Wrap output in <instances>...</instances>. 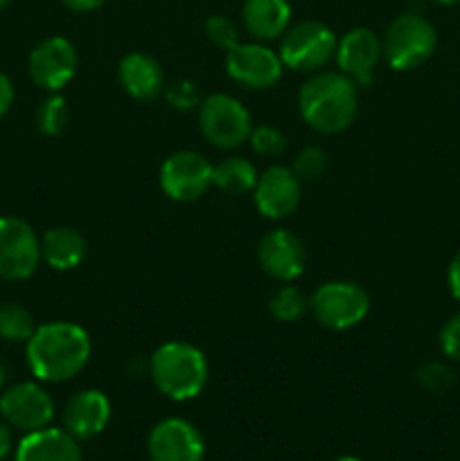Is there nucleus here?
Instances as JSON below:
<instances>
[{
  "mask_svg": "<svg viewBox=\"0 0 460 461\" xmlns=\"http://www.w3.org/2000/svg\"><path fill=\"white\" fill-rule=\"evenodd\" d=\"M338 39L332 27L320 21H302L289 27L280 43L284 68L298 72H318L336 57Z\"/></svg>",
  "mask_w": 460,
  "mask_h": 461,
  "instance_id": "nucleus-6",
  "label": "nucleus"
},
{
  "mask_svg": "<svg viewBox=\"0 0 460 461\" xmlns=\"http://www.w3.org/2000/svg\"><path fill=\"white\" fill-rule=\"evenodd\" d=\"M418 381L427 392H433V394H445V392H449L451 387L455 385L458 378H455V372L451 365L433 360V363L422 365V367L418 369Z\"/></svg>",
  "mask_w": 460,
  "mask_h": 461,
  "instance_id": "nucleus-28",
  "label": "nucleus"
},
{
  "mask_svg": "<svg viewBox=\"0 0 460 461\" xmlns=\"http://www.w3.org/2000/svg\"><path fill=\"white\" fill-rule=\"evenodd\" d=\"M63 7H68L70 12H77V14H88V12H95V9L104 7L106 5V0H61Z\"/></svg>",
  "mask_w": 460,
  "mask_h": 461,
  "instance_id": "nucleus-34",
  "label": "nucleus"
},
{
  "mask_svg": "<svg viewBox=\"0 0 460 461\" xmlns=\"http://www.w3.org/2000/svg\"><path fill=\"white\" fill-rule=\"evenodd\" d=\"M336 66L356 86H370L383 59L382 39L370 27H354L338 39Z\"/></svg>",
  "mask_w": 460,
  "mask_h": 461,
  "instance_id": "nucleus-15",
  "label": "nucleus"
},
{
  "mask_svg": "<svg viewBox=\"0 0 460 461\" xmlns=\"http://www.w3.org/2000/svg\"><path fill=\"white\" fill-rule=\"evenodd\" d=\"M63 430L77 441L93 439L106 430L111 421V401L99 390H81L68 399L61 414Z\"/></svg>",
  "mask_w": 460,
  "mask_h": 461,
  "instance_id": "nucleus-17",
  "label": "nucleus"
},
{
  "mask_svg": "<svg viewBox=\"0 0 460 461\" xmlns=\"http://www.w3.org/2000/svg\"><path fill=\"white\" fill-rule=\"evenodd\" d=\"M198 129L212 147L221 151L242 147L253 131L251 113L239 99L216 93L198 104Z\"/></svg>",
  "mask_w": 460,
  "mask_h": 461,
  "instance_id": "nucleus-5",
  "label": "nucleus"
},
{
  "mask_svg": "<svg viewBox=\"0 0 460 461\" xmlns=\"http://www.w3.org/2000/svg\"><path fill=\"white\" fill-rule=\"evenodd\" d=\"M446 286H449L454 300L460 302V252L451 259L449 270H446Z\"/></svg>",
  "mask_w": 460,
  "mask_h": 461,
  "instance_id": "nucleus-33",
  "label": "nucleus"
},
{
  "mask_svg": "<svg viewBox=\"0 0 460 461\" xmlns=\"http://www.w3.org/2000/svg\"><path fill=\"white\" fill-rule=\"evenodd\" d=\"M86 255H88V241L79 230L52 228L41 237V259L59 273L79 268Z\"/></svg>",
  "mask_w": 460,
  "mask_h": 461,
  "instance_id": "nucleus-21",
  "label": "nucleus"
},
{
  "mask_svg": "<svg viewBox=\"0 0 460 461\" xmlns=\"http://www.w3.org/2000/svg\"><path fill=\"white\" fill-rule=\"evenodd\" d=\"M9 3H12V0H0V12H3L5 7H9Z\"/></svg>",
  "mask_w": 460,
  "mask_h": 461,
  "instance_id": "nucleus-39",
  "label": "nucleus"
},
{
  "mask_svg": "<svg viewBox=\"0 0 460 461\" xmlns=\"http://www.w3.org/2000/svg\"><path fill=\"white\" fill-rule=\"evenodd\" d=\"M383 61L397 72H409L427 63L437 48V30L418 12L400 14L382 39Z\"/></svg>",
  "mask_w": 460,
  "mask_h": 461,
  "instance_id": "nucleus-4",
  "label": "nucleus"
},
{
  "mask_svg": "<svg viewBox=\"0 0 460 461\" xmlns=\"http://www.w3.org/2000/svg\"><path fill=\"white\" fill-rule=\"evenodd\" d=\"M307 309H309V300L296 286H280L269 300L271 315L284 324L298 322L307 313Z\"/></svg>",
  "mask_w": 460,
  "mask_h": 461,
  "instance_id": "nucleus-25",
  "label": "nucleus"
},
{
  "mask_svg": "<svg viewBox=\"0 0 460 461\" xmlns=\"http://www.w3.org/2000/svg\"><path fill=\"white\" fill-rule=\"evenodd\" d=\"M36 126L48 138H59L70 126V106L61 95L52 93L36 111Z\"/></svg>",
  "mask_w": 460,
  "mask_h": 461,
  "instance_id": "nucleus-24",
  "label": "nucleus"
},
{
  "mask_svg": "<svg viewBox=\"0 0 460 461\" xmlns=\"http://www.w3.org/2000/svg\"><path fill=\"white\" fill-rule=\"evenodd\" d=\"M309 311L329 331H345L363 322L370 295L354 282H327L309 297Z\"/></svg>",
  "mask_w": 460,
  "mask_h": 461,
  "instance_id": "nucleus-7",
  "label": "nucleus"
},
{
  "mask_svg": "<svg viewBox=\"0 0 460 461\" xmlns=\"http://www.w3.org/2000/svg\"><path fill=\"white\" fill-rule=\"evenodd\" d=\"M257 176L260 174H257L255 165L251 160L233 156L215 165V169H212V185L224 194H230V196H242V194L255 189Z\"/></svg>",
  "mask_w": 460,
  "mask_h": 461,
  "instance_id": "nucleus-22",
  "label": "nucleus"
},
{
  "mask_svg": "<svg viewBox=\"0 0 460 461\" xmlns=\"http://www.w3.org/2000/svg\"><path fill=\"white\" fill-rule=\"evenodd\" d=\"M0 417L25 435L43 430L54 419V401L39 383H16L0 394Z\"/></svg>",
  "mask_w": 460,
  "mask_h": 461,
  "instance_id": "nucleus-10",
  "label": "nucleus"
},
{
  "mask_svg": "<svg viewBox=\"0 0 460 461\" xmlns=\"http://www.w3.org/2000/svg\"><path fill=\"white\" fill-rule=\"evenodd\" d=\"M257 261L269 277L293 282L307 268L305 243L289 230H271L257 243Z\"/></svg>",
  "mask_w": 460,
  "mask_h": 461,
  "instance_id": "nucleus-16",
  "label": "nucleus"
},
{
  "mask_svg": "<svg viewBox=\"0 0 460 461\" xmlns=\"http://www.w3.org/2000/svg\"><path fill=\"white\" fill-rule=\"evenodd\" d=\"M93 345L84 327L66 320L36 327L34 336L25 342L30 372L41 383H66L88 365Z\"/></svg>",
  "mask_w": 460,
  "mask_h": 461,
  "instance_id": "nucleus-1",
  "label": "nucleus"
},
{
  "mask_svg": "<svg viewBox=\"0 0 460 461\" xmlns=\"http://www.w3.org/2000/svg\"><path fill=\"white\" fill-rule=\"evenodd\" d=\"M14 97H16V93H14L12 79H9L5 72H0V120L9 113V108H12L14 104Z\"/></svg>",
  "mask_w": 460,
  "mask_h": 461,
  "instance_id": "nucleus-32",
  "label": "nucleus"
},
{
  "mask_svg": "<svg viewBox=\"0 0 460 461\" xmlns=\"http://www.w3.org/2000/svg\"><path fill=\"white\" fill-rule=\"evenodd\" d=\"M253 198L262 216L273 221L287 219L302 201V180L289 167H269L257 176Z\"/></svg>",
  "mask_w": 460,
  "mask_h": 461,
  "instance_id": "nucleus-14",
  "label": "nucleus"
},
{
  "mask_svg": "<svg viewBox=\"0 0 460 461\" xmlns=\"http://www.w3.org/2000/svg\"><path fill=\"white\" fill-rule=\"evenodd\" d=\"M7 376H9L7 367H5V365L0 363V392H3L5 385H7Z\"/></svg>",
  "mask_w": 460,
  "mask_h": 461,
  "instance_id": "nucleus-36",
  "label": "nucleus"
},
{
  "mask_svg": "<svg viewBox=\"0 0 460 461\" xmlns=\"http://www.w3.org/2000/svg\"><path fill=\"white\" fill-rule=\"evenodd\" d=\"M437 5H445V7H454V5H460V0H433Z\"/></svg>",
  "mask_w": 460,
  "mask_h": 461,
  "instance_id": "nucleus-37",
  "label": "nucleus"
},
{
  "mask_svg": "<svg viewBox=\"0 0 460 461\" xmlns=\"http://www.w3.org/2000/svg\"><path fill=\"white\" fill-rule=\"evenodd\" d=\"M41 261V239L34 228L16 216H0V279H30Z\"/></svg>",
  "mask_w": 460,
  "mask_h": 461,
  "instance_id": "nucleus-8",
  "label": "nucleus"
},
{
  "mask_svg": "<svg viewBox=\"0 0 460 461\" xmlns=\"http://www.w3.org/2000/svg\"><path fill=\"white\" fill-rule=\"evenodd\" d=\"M212 169L215 167L203 153L183 149V151H176L165 158L158 180H161L162 192L171 201L192 203L198 201L212 187Z\"/></svg>",
  "mask_w": 460,
  "mask_h": 461,
  "instance_id": "nucleus-9",
  "label": "nucleus"
},
{
  "mask_svg": "<svg viewBox=\"0 0 460 461\" xmlns=\"http://www.w3.org/2000/svg\"><path fill=\"white\" fill-rule=\"evenodd\" d=\"M14 461H84L79 441L63 428L27 432L16 446Z\"/></svg>",
  "mask_w": 460,
  "mask_h": 461,
  "instance_id": "nucleus-18",
  "label": "nucleus"
},
{
  "mask_svg": "<svg viewBox=\"0 0 460 461\" xmlns=\"http://www.w3.org/2000/svg\"><path fill=\"white\" fill-rule=\"evenodd\" d=\"M165 97L170 102L171 108L176 111H194L201 104V95H198V88L188 79L174 81L170 88L165 90Z\"/></svg>",
  "mask_w": 460,
  "mask_h": 461,
  "instance_id": "nucleus-30",
  "label": "nucleus"
},
{
  "mask_svg": "<svg viewBox=\"0 0 460 461\" xmlns=\"http://www.w3.org/2000/svg\"><path fill=\"white\" fill-rule=\"evenodd\" d=\"M12 446H14V428L3 419V421H0V459H5L9 453H12Z\"/></svg>",
  "mask_w": 460,
  "mask_h": 461,
  "instance_id": "nucleus-35",
  "label": "nucleus"
},
{
  "mask_svg": "<svg viewBox=\"0 0 460 461\" xmlns=\"http://www.w3.org/2000/svg\"><path fill=\"white\" fill-rule=\"evenodd\" d=\"M440 351L451 363H460V313H454L440 329Z\"/></svg>",
  "mask_w": 460,
  "mask_h": 461,
  "instance_id": "nucleus-31",
  "label": "nucleus"
},
{
  "mask_svg": "<svg viewBox=\"0 0 460 461\" xmlns=\"http://www.w3.org/2000/svg\"><path fill=\"white\" fill-rule=\"evenodd\" d=\"M30 79L48 93H59L72 81L77 72V50L63 36L41 41L27 59Z\"/></svg>",
  "mask_w": 460,
  "mask_h": 461,
  "instance_id": "nucleus-12",
  "label": "nucleus"
},
{
  "mask_svg": "<svg viewBox=\"0 0 460 461\" xmlns=\"http://www.w3.org/2000/svg\"><path fill=\"white\" fill-rule=\"evenodd\" d=\"M242 23L255 41H275L289 30L291 5L289 0H244Z\"/></svg>",
  "mask_w": 460,
  "mask_h": 461,
  "instance_id": "nucleus-20",
  "label": "nucleus"
},
{
  "mask_svg": "<svg viewBox=\"0 0 460 461\" xmlns=\"http://www.w3.org/2000/svg\"><path fill=\"white\" fill-rule=\"evenodd\" d=\"M359 86L341 70H318L302 84L298 111L316 133L336 135L350 129L359 113Z\"/></svg>",
  "mask_w": 460,
  "mask_h": 461,
  "instance_id": "nucleus-2",
  "label": "nucleus"
},
{
  "mask_svg": "<svg viewBox=\"0 0 460 461\" xmlns=\"http://www.w3.org/2000/svg\"><path fill=\"white\" fill-rule=\"evenodd\" d=\"M36 331L34 315L30 309L16 302H3L0 304V340L25 345Z\"/></svg>",
  "mask_w": 460,
  "mask_h": 461,
  "instance_id": "nucleus-23",
  "label": "nucleus"
},
{
  "mask_svg": "<svg viewBox=\"0 0 460 461\" xmlns=\"http://www.w3.org/2000/svg\"><path fill=\"white\" fill-rule=\"evenodd\" d=\"M147 453L149 461H203L206 441L194 423L170 417L152 428Z\"/></svg>",
  "mask_w": 460,
  "mask_h": 461,
  "instance_id": "nucleus-13",
  "label": "nucleus"
},
{
  "mask_svg": "<svg viewBox=\"0 0 460 461\" xmlns=\"http://www.w3.org/2000/svg\"><path fill=\"white\" fill-rule=\"evenodd\" d=\"M334 461H363V459H359V457H352V455H345V457H338V459H334Z\"/></svg>",
  "mask_w": 460,
  "mask_h": 461,
  "instance_id": "nucleus-38",
  "label": "nucleus"
},
{
  "mask_svg": "<svg viewBox=\"0 0 460 461\" xmlns=\"http://www.w3.org/2000/svg\"><path fill=\"white\" fill-rule=\"evenodd\" d=\"M206 36L212 45H216L219 50H233L235 45L242 43V36H239V27L233 18L228 16H210L206 21Z\"/></svg>",
  "mask_w": 460,
  "mask_h": 461,
  "instance_id": "nucleus-29",
  "label": "nucleus"
},
{
  "mask_svg": "<svg viewBox=\"0 0 460 461\" xmlns=\"http://www.w3.org/2000/svg\"><path fill=\"white\" fill-rule=\"evenodd\" d=\"M149 376L167 399H197L207 385V360L189 342H165L149 358Z\"/></svg>",
  "mask_w": 460,
  "mask_h": 461,
  "instance_id": "nucleus-3",
  "label": "nucleus"
},
{
  "mask_svg": "<svg viewBox=\"0 0 460 461\" xmlns=\"http://www.w3.org/2000/svg\"><path fill=\"white\" fill-rule=\"evenodd\" d=\"M117 81L129 97L152 102L165 90L161 63L144 52H129L117 66Z\"/></svg>",
  "mask_w": 460,
  "mask_h": 461,
  "instance_id": "nucleus-19",
  "label": "nucleus"
},
{
  "mask_svg": "<svg viewBox=\"0 0 460 461\" xmlns=\"http://www.w3.org/2000/svg\"><path fill=\"white\" fill-rule=\"evenodd\" d=\"M248 142H251L253 151H255L257 156L278 158L282 156L284 149H287V135H284L278 126L262 124L253 126L251 135H248Z\"/></svg>",
  "mask_w": 460,
  "mask_h": 461,
  "instance_id": "nucleus-26",
  "label": "nucleus"
},
{
  "mask_svg": "<svg viewBox=\"0 0 460 461\" xmlns=\"http://www.w3.org/2000/svg\"><path fill=\"white\" fill-rule=\"evenodd\" d=\"M329 165V158L325 153V149L320 147H305L293 160L291 171L302 180V183H311V180H318L320 176H325Z\"/></svg>",
  "mask_w": 460,
  "mask_h": 461,
  "instance_id": "nucleus-27",
  "label": "nucleus"
},
{
  "mask_svg": "<svg viewBox=\"0 0 460 461\" xmlns=\"http://www.w3.org/2000/svg\"><path fill=\"white\" fill-rule=\"evenodd\" d=\"M225 72L239 86L251 90L273 88L284 72L278 52L266 48L262 41L239 43L225 52Z\"/></svg>",
  "mask_w": 460,
  "mask_h": 461,
  "instance_id": "nucleus-11",
  "label": "nucleus"
}]
</instances>
